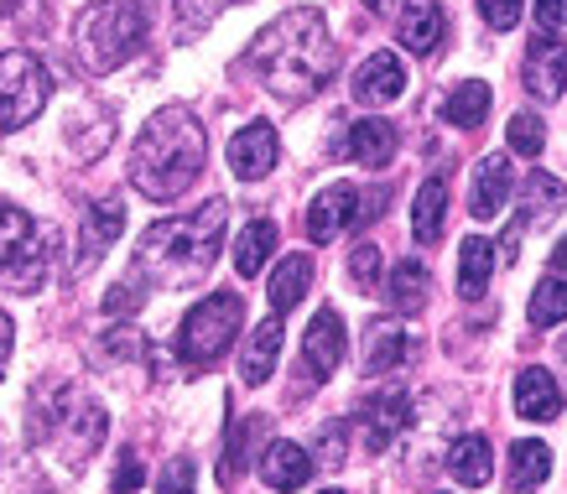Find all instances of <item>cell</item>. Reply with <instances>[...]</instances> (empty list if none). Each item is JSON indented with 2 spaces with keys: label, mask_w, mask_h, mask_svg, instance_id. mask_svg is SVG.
Instances as JSON below:
<instances>
[{
  "label": "cell",
  "mask_w": 567,
  "mask_h": 494,
  "mask_svg": "<svg viewBox=\"0 0 567 494\" xmlns=\"http://www.w3.org/2000/svg\"><path fill=\"white\" fill-rule=\"evenodd\" d=\"M52 266V235H42L32 214L0 204V281L17 291H37Z\"/></svg>",
  "instance_id": "cell-6"
},
{
  "label": "cell",
  "mask_w": 567,
  "mask_h": 494,
  "mask_svg": "<svg viewBox=\"0 0 567 494\" xmlns=\"http://www.w3.org/2000/svg\"><path fill=\"white\" fill-rule=\"evenodd\" d=\"M162 494H193V463L188 459H173L162 469Z\"/></svg>",
  "instance_id": "cell-35"
},
{
  "label": "cell",
  "mask_w": 567,
  "mask_h": 494,
  "mask_svg": "<svg viewBox=\"0 0 567 494\" xmlns=\"http://www.w3.org/2000/svg\"><path fill=\"white\" fill-rule=\"evenodd\" d=\"M208 156L204 125L188 104H162L136 136V152H131V188L152 204H173L198 183Z\"/></svg>",
  "instance_id": "cell-2"
},
{
  "label": "cell",
  "mask_w": 567,
  "mask_h": 494,
  "mask_svg": "<svg viewBox=\"0 0 567 494\" xmlns=\"http://www.w3.org/2000/svg\"><path fill=\"white\" fill-rule=\"evenodd\" d=\"M136 490H141V463H136V453H121V469H115L110 494H136Z\"/></svg>",
  "instance_id": "cell-36"
},
{
  "label": "cell",
  "mask_w": 567,
  "mask_h": 494,
  "mask_svg": "<svg viewBox=\"0 0 567 494\" xmlns=\"http://www.w3.org/2000/svg\"><path fill=\"white\" fill-rule=\"evenodd\" d=\"M516 411L526 422H557V416H563V385H557V375H551V370H520Z\"/></svg>",
  "instance_id": "cell-18"
},
{
  "label": "cell",
  "mask_w": 567,
  "mask_h": 494,
  "mask_svg": "<svg viewBox=\"0 0 567 494\" xmlns=\"http://www.w3.org/2000/svg\"><path fill=\"white\" fill-rule=\"evenodd\" d=\"M224 224H229V204H224V198H208L198 214H188V219L152 224V229L141 235L136 276H146L152 287H183V281H198V276L219 260Z\"/></svg>",
  "instance_id": "cell-3"
},
{
  "label": "cell",
  "mask_w": 567,
  "mask_h": 494,
  "mask_svg": "<svg viewBox=\"0 0 567 494\" xmlns=\"http://www.w3.org/2000/svg\"><path fill=\"white\" fill-rule=\"evenodd\" d=\"M495 260H499V245H489V239H480V235L464 239V250H458V291H464L468 302L484 297L489 276H495Z\"/></svg>",
  "instance_id": "cell-25"
},
{
  "label": "cell",
  "mask_w": 567,
  "mask_h": 494,
  "mask_svg": "<svg viewBox=\"0 0 567 494\" xmlns=\"http://www.w3.org/2000/svg\"><path fill=\"white\" fill-rule=\"evenodd\" d=\"M447 474L458 478L464 490H484L489 474H495V447H489V438H480V432L458 438L453 453H447Z\"/></svg>",
  "instance_id": "cell-21"
},
{
  "label": "cell",
  "mask_w": 567,
  "mask_h": 494,
  "mask_svg": "<svg viewBox=\"0 0 567 494\" xmlns=\"http://www.w3.org/2000/svg\"><path fill=\"white\" fill-rule=\"evenodd\" d=\"M245 63L266 79L271 94H281V100H308V94H318V89L333 79L339 48H333V37H328L323 11L292 6L287 17H276L271 27L250 42V58H245Z\"/></svg>",
  "instance_id": "cell-1"
},
{
  "label": "cell",
  "mask_w": 567,
  "mask_h": 494,
  "mask_svg": "<svg viewBox=\"0 0 567 494\" xmlns=\"http://www.w3.org/2000/svg\"><path fill=\"white\" fill-rule=\"evenodd\" d=\"M360 422H364V447H370V453H385L395 432L412 422V401H406L401 385H385V391H375L370 401H364Z\"/></svg>",
  "instance_id": "cell-13"
},
{
  "label": "cell",
  "mask_w": 567,
  "mask_h": 494,
  "mask_svg": "<svg viewBox=\"0 0 567 494\" xmlns=\"http://www.w3.org/2000/svg\"><path fill=\"white\" fill-rule=\"evenodd\" d=\"M271 250H276V224L271 219H256L240 239H235V271H240V276H260Z\"/></svg>",
  "instance_id": "cell-30"
},
{
  "label": "cell",
  "mask_w": 567,
  "mask_h": 494,
  "mask_svg": "<svg viewBox=\"0 0 567 494\" xmlns=\"http://www.w3.org/2000/svg\"><path fill=\"white\" fill-rule=\"evenodd\" d=\"M308 287H312V260L308 256H281V266L271 271V312L276 318H287L302 297H308Z\"/></svg>",
  "instance_id": "cell-23"
},
{
  "label": "cell",
  "mask_w": 567,
  "mask_h": 494,
  "mask_svg": "<svg viewBox=\"0 0 567 494\" xmlns=\"http://www.w3.org/2000/svg\"><path fill=\"white\" fill-rule=\"evenodd\" d=\"M11 6H17V0H0V17H6V11H11Z\"/></svg>",
  "instance_id": "cell-43"
},
{
  "label": "cell",
  "mask_w": 567,
  "mask_h": 494,
  "mask_svg": "<svg viewBox=\"0 0 567 494\" xmlns=\"http://www.w3.org/2000/svg\"><path fill=\"white\" fill-rule=\"evenodd\" d=\"M281 318H266V323L250 333V343H245V359H240V375H245V385H266V380L276 375V359H281Z\"/></svg>",
  "instance_id": "cell-22"
},
{
  "label": "cell",
  "mask_w": 567,
  "mask_h": 494,
  "mask_svg": "<svg viewBox=\"0 0 567 494\" xmlns=\"http://www.w3.org/2000/svg\"><path fill=\"white\" fill-rule=\"evenodd\" d=\"M532 323H536V328L567 323V281H563V276H547V281H536V291H532Z\"/></svg>",
  "instance_id": "cell-31"
},
{
  "label": "cell",
  "mask_w": 567,
  "mask_h": 494,
  "mask_svg": "<svg viewBox=\"0 0 567 494\" xmlns=\"http://www.w3.org/2000/svg\"><path fill=\"white\" fill-rule=\"evenodd\" d=\"M505 141H511V152L516 156H542V146H547V125H542L536 110H516L511 125H505Z\"/></svg>",
  "instance_id": "cell-32"
},
{
  "label": "cell",
  "mask_w": 567,
  "mask_h": 494,
  "mask_svg": "<svg viewBox=\"0 0 567 494\" xmlns=\"http://www.w3.org/2000/svg\"><path fill=\"white\" fill-rule=\"evenodd\" d=\"M121 229H125V208H121V198L89 204V214H84V260L104 256V250H110V245L121 239Z\"/></svg>",
  "instance_id": "cell-27"
},
{
  "label": "cell",
  "mask_w": 567,
  "mask_h": 494,
  "mask_svg": "<svg viewBox=\"0 0 567 494\" xmlns=\"http://www.w3.org/2000/svg\"><path fill=\"white\" fill-rule=\"evenodd\" d=\"M526 89H532L536 100H557L567 89V48L563 42H551V32H542L526 48V69H520Z\"/></svg>",
  "instance_id": "cell-15"
},
{
  "label": "cell",
  "mask_w": 567,
  "mask_h": 494,
  "mask_svg": "<svg viewBox=\"0 0 567 494\" xmlns=\"http://www.w3.org/2000/svg\"><path fill=\"white\" fill-rule=\"evenodd\" d=\"M339 459H344V426H328L323 432V447H318V469H339Z\"/></svg>",
  "instance_id": "cell-37"
},
{
  "label": "cell",
  "mask_w": 567,
  "mask_h": 494,
  "mask_svg": "<svg viewBox=\"0 0 567 494\" xmlns=\"http://www.w3.org/2000/svg\"><path fill=\"white\" fill-rule=\"evenodd\" d=\"M542 32H567V0H536Z\"/></svg>",
  "instance_id": "cell-38"
},
{
  "label": "cell",
  "mask_w": 567,
  "mask_h": 494,
  "mask_svg": "<svg viewBox=\"0 0 567 494\" xmlns=\"http://www.w3.org/2000/svg\"><path fill=\"white\" fill-rule=\"evenodd\" d=\"M276 156H281V141H276L271 120H250L240 136L229 141V167H235V177H245V183H260V177L276 167Z\"/></svg>",
  "instance_id": "cell-11"
},
{
  "label": "cell",
  "mask_w": 567,
  "mask_h": 494,
  "mask_svg": "<svg viewBox=\"0 0 567 494\" xmlns=\"http://www.w3.org/2000/svg\"><path fill=\"white\" fill-rule=\"evenodd\" d=\"M489 84H480V79H468V84H458L453 94L443 100V120L447 125H458V131H480L484 115H489Z\"/></svg>",
  "instance_id": "cell-28"
},
{
  "label": "cell",
  "mask_w": 567,
  "mask_h": 494,
  "mask_svg": "<svg viewBox=\"0 0 567 494\" xmlns=\"http://www.w3.org/2000/svg\"><path fill=\"white\" fill-rule=\"evenodd\" d=\"M312 469H318V463H312L308 447L287 443V438H281V443H271L266 453H260V478H266V484H271L276 494H297L302 484H308Z\"/></svg>",
  "instance_id": "cell-17"
},
{
  "label": "cell",
  "mask_w": 567,
  "mask_h": 494,
  "mask_svg": "<svg viewBox=\"0 0 567 494\" xmlns=\"http://www.w3.org/2000/svg\"><path fill=\"white\" fill-rule=\"evenodd\" d=\"M520 11H526V0H480L484 27H495V32H511L520 21Z\"/></svg>",
  "instance_id": "cell-34"
},
{
  "label": "cell",
  "mask_w": 567,
  "mask_h": 494,
  "mask_svg": "<svg viewBox=\"0 0 567 494\" xmlns=\"http://www.w3.org/2000/svg\"><path fill=\"white\" fill-rule=\"evenodd\" d=\"M395 37H401V48L416 52V58H437L447 42V17L443 6H432V0H412L401 21H395Z\"/></svg>",
  "instance_id": "cell-14"
},
{
  "label": "cell",
  "mask_w": 567,
  "mask_h": 494,
  "mask_svg": "<svg viewBox=\"0 0 567 494\" xmlns=\"http://www.w3.org/2000/svg\"><path fill=\"white\" fill-rule=\"evenodd\" d=\"M516 193V172H511V156H484L474 167V183H468V214L474 219H499L505 214V198Z\"/></svg>",
  "instance_id": "cell-12"
},
{
  "label": "cell",
  "mask_w": 567,
  "mask_h": 494,
  "mask_svg": "<svg viewBox=\"0 0 567 494\" xmlns=\"http://www.w3.org/2000/svg\"><path fill=\"white\" fill-rule=\"evenodd\" d=\"M349 94L364 104V110H380V104H395L406 94V69H401V58L391 52H375V58H364L354 79H349Z\"/></svg>",
  "instance_id": "cell-10"
},
{
  "label": "cell",
  "mask_w": 567,
  "mask_h": 494,
  "mask_svg": "<svg viewBox=\"0 0 567 494\" xmlns=\"http://www.w3.org/2000/svg\"><path fill=\"white\" fill-rule=\"evenodd\" d=\"M551 474V447L536 443V438H520V443H511V490L516 494H532L542 490Z\"/></svg>",
  "instance_id": "cell-26"
},
{
  "label": "cell",
  "mask_w": 567,
  "mask_h": 494,
  "mask_svg": "<svg viewBox=\"0 0 567 494\" xmlns=\"http://www.w3.org/2000/svg\"><path fill=\"white\" fill-rule=\"evenodd\" d=\"M323 494H344V490H323Z\"/></svg>",
  "instance_id": "cell-44"
},
{
  "label": "cell",
  "mask_w": 567,
  "mask_h": 494,
  "mask_svg": "<svg viewBox=\"0 0 567 494\" xmlns=\"http://www.w3.org/2000/svg\"><path fill=\"white\" fill-rule=\"evenodd\" d=\"M52 79L32 52H0V136L32 125L48 110Z\"/></svg>",
  "instance_id": "cell-7"
},
{
  "label": "cell",
  "mask_w": 567,
  "mask_h": 494,
  "mask_svg": "<svg viewBox=\"0 0 567 494\" xmlns=\"http://www.w3.org/2000/svg\"><path fill=\"white\" fill-rule=\"evenodd\" d=\"M141 37H146V17L131 0H94L79 17V27H73V42H79V58H84L89 73L121 69L125 58L141 48Z\"/></svg>",
  "instance_id": "cell-4"
},
{
  "label": "cell",
  "mask_w": 567,
  "mask_h": 494,
  "mask_svg": "<svg viewBox=\"0 0 567 494\" xmlns=\"http://www.w3.org/2000/svg\"><path fill=\"white\" fill-rule=\"evenodd\" d=\"M354 219H360V188L328 183V188L308 204V214H302V229H308L312 245H328V239L344 235V224H354Z\"/></svg>",
  "instance_id": "cell-9"
},
{
  "label": "cell",
  "mask_w": 567,
  "mask_h": 494,
  "mask_svg": "<svg viewBox=\"0 0 567 494\" xmlns=\"http://www.w3.org/2000/svg\"><path fill=\"white\" fill-rule=\"evenodd\" d=\"M11 349H17V318H11V312H0V380H6Z\"/></svg>",
  "instance_id": "cell-39"
},
{
  "label": "cell",
  "mask_w": 567,
  "mask_h": 494,
  "mask_svg": "<svg viewBox=\"0 0 567 494\" xmlns=\"http://www.w3.org/2000/svg\"><path fill=\"white\" fill-rule=\"evenodd\" d=\"M380 271H385V250H380V245H360V250L349 256V281H354L364 297L380 291Z\"/></svg>",
  "instance_id": "cell-33"
},
{
  "label": "cell",
  "mask_w": 567,
  "mask_h": 494,
  "mask_svg": "<svg viewBox=\"0 0 567 494\" xmlns=\"http://www.w3.org/2000/svg\"><path fill=\"white\" fill-rule=\"evenodd\" d=\"M349 354V333L339 323L333 307H318V318L308 323V339H302V380L308 385H323Z\"/></svg>",
  "instance_id": "cell-8"
},
{
  "label": "cell",
  "mask_w": 567,
  "mask_h": 494,
  "mask_svg": "<svg viewBox=\"0 0 567 494\" xmlns=\"http://www.w3.org/2000/svg\"><path fill=\"white\" fill-rule=\"evenodd\" d=\"M427 297H432V271H427V266H422L416 256L395 260L391 281H385V302H391L401 318H412V312H422V307H427Z\"/></svg>",
  "instance_id": "cell-19"
},
{
  "label": "cell",
  "mask_w": 567,
  "mask_h": 494,
  "mask_svg": "<svg viewBox=\"0 0 567 494\" xmlns=\"http://www.w3.org/2000/svg\"><path fill=\"white\" fill-rule=\"evenodd\" d=\"M364 6H370L375 17H391V6H395V0H364Z\"/></svg>",
  "instance_id": "cell-41"
},
{
  "label": "cell",
  "mask_w": 567,
  "mask_h": 494,
  "mask_svg": "<svg viewBox=\"0 0 567 494\" xmlns=\"http://www.w3.org/2000/svg\"><path fill=\"white\" fill-rule=\"evenodd\" d=\"M443 219H447V177H427V183L416 188V204H412V235H416V245H437Z\"/></svg>",
  "instance_id": "cell-24"
},
{
  "label": "cell",
  "mask_w": 567,
  "mask_h": 494,
  "mask_svg": "<svg viewBox=\"0 0 567 494\" xmlns=\"http://www.w3.org/2000/svg\"><path fill=\"white\" fill-rule=\"evenodd\" d=\"M245 323V297L240 291H214L204 302H193L183 312V328H177V359L193 364V370H208V364H219L224 349L235 343Z\"/></svg>",
  "instance_id": "cell-5"
},
{
  "label": "cell",
  "mask_w": 567,
  "mask_h": 494,
  "mask_svg": "<svg viewBox=\"0 0 567 494\" xmlns=\"http://www.w3.org/2000/svg\"><path fill=\"white\" fill-rule=\"evenodd\" d=\"M557 364H563V370H567V333H563V339H557Z\"/></svg>",
  "instance_id": "cell-42"
},
{
  "label": "cell",
  "mask_w": 567,
  "mask_h": 494,
  "mask_svg": "<svg viewBox=\"0 0 567 494\" xmlns=\"http://www.w3.org/2000/svg\"><path fill=\"white\" fill-rule=\"evenodd\" d=\"M401 359H406V333L395 323H370V333H364V375H391Z\"/></svg>",
  "instance_id": "cell-29"
},
{
  "label": "cell",
  "mask_w": 567,
  "mask_h": 494,
  "mask_svg": "<svg viewBox=\"0 0 567 494\" xmlns=\"http://www.w3.org/2000/svg\"><path fill=\"white\" fill-rule=\"evenodd\" d=\"M563 204H567V188L551 177V172H526V183L516 188V208H520V214H516V224H511V229H516V235H526V229H536V224H547Z\"/></svg>",
  "instance_id": "cell-16"
},
{
  "label": "cell",
  "mask_w": 567,
  "mask_h": 494,
  "mask_svg": "<svg viewBox=\"0 0 567 494\" xmlns=\"http://www.w3.org/2000/svg\"><path fill=\"white\" fill-rule=\"evenodd\" d=\"M551 266H557V271H567V235L557 239V250H551Z\"/></svg>",
  "instance_id": "cell-40"
},
{
  "label": "cell",
  "mask_w": 567,
  "mask_h": 494,
  "mask_svg": "<svg viewBox=\"0 0 567 494\" xmlns=\"http://www.w3.org/2000/svg\"><path fill=\"white\" fill-rule=\"evenodd\" d=\"M391 152H395L391 120H360V125H349V136L339 141V156L360 162V167H385Z\"/></svg>",
  "instance_id": "cell-20"
}]
</instances>
